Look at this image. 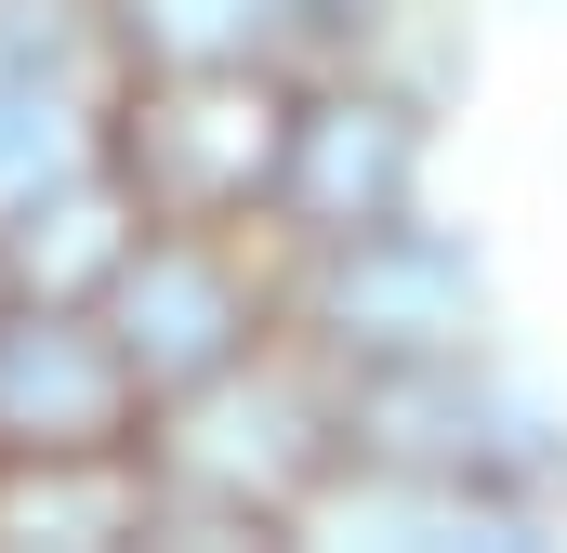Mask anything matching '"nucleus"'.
Segmentation results:
<instances>
[{
	"label": "nucleus",
	"mask_w": 567,
	"mask_h": 553,
	"mask_svg": "<svg viewBox=\"0 0 567 553\" xmlns=\"http://www.w3.org/2000/svg\"><path fill=\"white\" fill-rule=\"evenodd\" d=\"M0 409H13V421H40V409H53V421H106V409H120V383H106L66 330H40V343L0 356Z\"/></svg>",
	"instance_id": "nucleus-1"
}]
</instances>
